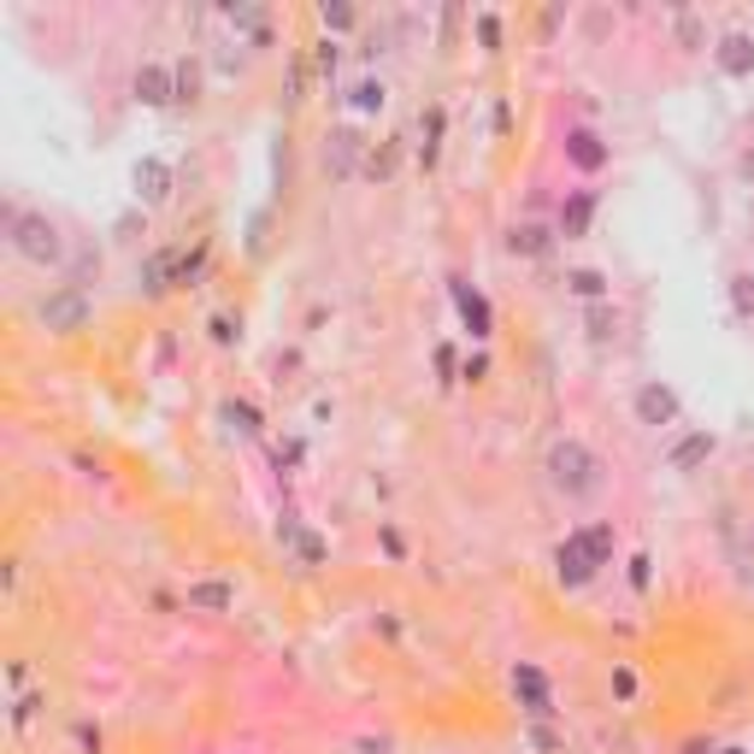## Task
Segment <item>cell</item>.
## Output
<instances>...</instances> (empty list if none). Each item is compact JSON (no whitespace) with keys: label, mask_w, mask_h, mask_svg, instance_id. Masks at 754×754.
Listing matches in <instances>:
<instances>
[{"label":"cell","mask_w":754,"mask_h":754,"mask_svg":"<svg viewBox=\"0 0 754 754\" xmlns=\"http://www.w3.org/2000/svg\"><path fill=\"white\" fill-rule=\"evenodd\" d=\"M678 36H684L690 48H695V41H702V19H690V12H678Z\"/></svg>","instance_id":"d6a6232c"},{"label":"cell","mask_w":754,"mask_h":754,"mask_svg":"<svg viewBox=\"0 0 754 754\" xmlns=\"http://www.w3.org/2000/svg\"><path fill=\"white\" fill-rule=\"evenodd\" d=\"M749 219H754V188H749Z\"/></svg>","instance_id":"74e56055"},{"label":"cell","mask_w":754,"mask_h":754,"mask_svg":"<svg viewBox=\"0 0 754 754\" xmlns=\"http://www.w3.org/2000/svg\"><path fill=\"white\" fill-rule=\"evenodd\" d=\"M224 19L236 36H254V48H266V7H224Z\"/></svg>","instance_id":"7402d4cb"},{"label":"cell","mask_w":754,"mask_h":754,"mask_svg":"<svg viewBox=\"0 0 754 754\" xmlns=\"http://www.w3.org/2000/svg\"><path fill=\"white\" fill-rule=\"evenodd\" d=\"M513 695H519V707H525L531 719H548V714H555L548 678H543V666H531V660H519V666H513Z\"/></svg>","instance_id":"4fadbf2b"},{"label":"cell","mask_w":754,"mask_h":754,"mask_svg":"<svg viewBox=\"0 0 754 754\" xmlns=\"http://www.w3.org/2000/svg\"><path fill=\"white\" fill-rule=\"evenodd\" d=\"M188 607L195 613H230L236 607V584L230 577H200V584H188Z\"/></svg>","instance_id":"e0dca14e"},{"label":"cell","mask_w":754,"mask_h":754,"mask_svg":"<svg viewBox=\"0 0 754 754\" xmlns=\"http://www.w3.org/2000/svg\"><path fill=\"white\" fill-rule=\"evenodd\" d=\"M89 313H95V301H89V289H77V283L48 289V295H41V307H36V318L53 330V337H71V330H83V325H89Z\"/></svg>","instance_id":"5b68a950"},{"label":"cell","mask_w":754,"mask_h":754,"mask_svg":"<svg viewBox=\"0 0 754 754\" xmlns=\"http://www.w3.org/2000/svg\"><path fill=\"white\" fill-rule=\"evenodd\" d=\"M360 154H366V136H360L354 124H337V130L325 136V171H330L337 183H348V178L360 171Z\"/></svg>","instance_id":"ba28073f"},{"label":"cell","mask_w":754,"mask_h":754,"mask_svg":"<svg viewBox=\"0 0 754 754\" xmlns=\"http://www.w3.org/2000/svg\"><path fill=\"white\" fill-rule=\"evenodd\" d=\"M560 154H566V166H572V171H584V178L607 171V159H613V148H607V136H601L596 124H566Z\"/></svg>","instance_id":"8992f818"},{"label":"cell","mask_w":754,"mask_h":754,"mask_svg":"<svg viewBox=\"0 0 754 754\" xmlns=\"http://www.w3.org/2000/svg\"><path fill=\"white\" fill-rule=\"evenodd\" d=\"M354 24H360V12L342 7V0H325V7H318V31H325V36H348Z\"/></svg>","instance_id":"603a6c76"},{"label":"cell","mask_w":754,"mask_h":754,"mask_svg":"<svg viewBox=\"0 0 754 754\" xmlns=\"http://www.w3.org/2000/svg\"><path fill=\"white\" fill-rule=\"evenodd\" d=\"M396 166H401V148H377L372 154V178H389Z\"/></svg>","instance_id":"f546056e"},{"label":"cell","mask_w":754,"mask_h":754,"mask_svg":"<svg viewBox=\"0 0 754 754\" xmlns=\"http://www.w3.org/2000/svg\"><path fill=\"white\" fill-rule=\"evenodd\" d=\"M631 413H636V425H648V430L684 425V401H678V389L666 384V377H643V384L631 389Z\"/></svg>","instance_id":"277c9868"},{"label":"cell","mask_w":754,"mask_h":754,"mask_svg":"<svg viewBox=\"0 0 754 754\" xmlns=\"http://www.w3.org/2000/svg\"><path fill=\"white\" fill-rule=\"evenodd\" d=\"M619 325H625V318H619V307H613V301H596V307L584 313V337L596 342V348L619 342Z\"/></svg>","instance_id":"d6986e66"},{"label":"cell","mask_w":754,"mask_h":754,"mask_svg":"<svg viewBox=\"0 0 754 754\" xmlns=\"http://www.w3.org/2000/svg\"><path fill=\"white\" fill-rule=\"evenodd\" d=\"M714 448H719L714 430H684V437L666 448V472H695L707 454H714Z\"/></svg>","instance_id":"9a60e30c"},{"label":"cell","mask_w":754,"mask_h":754,"mask_svg":"<svg viewBox=\"0 0 754 754\" xmlns=\"http://www.w3.org/2000/svg\"><path fill=\"white\" fill-rule=\"evenodd\" d=\"M555 242H560V230L543 224V219H519L513 230H507V254H513V259H548V254H555Z\"/></svg>","instance_id":"7c38bea8"},{"label":"cell","mask_w":754,"mask_h":754,"mask_svg":"<svg viewBox=\"0 0 754 754\" xmlns=\"http://www.w3.org/2000/svg\"><path fill=\"white\" fill-rule=\"evenodd\" d=\"M725 754H749V749H725Z\"/></svg>","instance_id":"f35d334b"},{"label":"cell","mask_w":754,"mask_h":754,"mask_svg":"<svg viewBox=\"0 0 754 754\" xmlns=\"http://www.w3.org/2000/svg\"><path fill=\"white\" fill-rule=\"evenodd\" d=\"M613 690H619V695H625V702H631V695H636V678H631V672H613Z\"/></svg>","instance_id":"8d00e7d4"},{"label":"cell","mask_w":754,"mask_h":754,"mask_svg":"<svg viewBox=\"0 0 754 754\" xmlns=\"http://www.w3.org/2000/svg\"><path fill=\"white\" fill-rule=\"evenodd\" d=\"M171 71H178V100H183V107H195V100H200V77H207V53H183V60H171Z\"/></svg>","instance_id":"44dd1931"},{"label":"cell","mask_w":754,"mask_h":754,"mask_svg":"<svg viewBox=\"0 0 754 754\" xmlns=\"http://www.w3.org/2000/svg\"><path fill=\"white\" fill-rule=\"evenodd\" d=\"M631 589H648V555L631 560Z\"/></svg>","instance_id":"836d02e7"},{"label":"cell","mask_w":754,"mask_h":754,"mask_svg":"<svg viewBox=\"0 0 754 754\" xmlns=\"http://www.w3.org/2000/svg\"><path fill=\"white\" fill-rule=\"evenodd\" d=\"M566 295H577V301H589V307H596V301H607L613 295V278H607L601 266H566Z\"/></svg>","instance_id":"2e32d148"},{"label":"cell","mask_w":754,"mask_h":754,"mask_svg":"<svg viewBox=\"0 0 754 754\" xmlns=\"http://www.w3.org/2000/svg\"><path fill=\"white\" fill-rule=\"evenodd\" d=\"M725 301H731V313L754 325V266H737L731 278H725Z\"/></svg>","instance_id":"ffe728a7"},{"label":"cell","mask_w":754,"mask_h":754,"mask_svg":"<svg viewBox=\"0 0 754 754\" xmlns=\"http://www.w3.org/2000/svg\"><path fill=\"white\" fill-rule=\"evenodd\" d=\"M543 477L560 501H596L601 484H607V466L584 437H555L543 454Z\"/></svg>","instance_id":"7a4b0ae2"},{"label":"cell","mask_w":754,"mask_h":754,"mask_svg":"<svg viewBox=\"0 0 754 754\" xmlns=\"http://www.w3.org/2000/svg\"><path fill=\"white\" fill-rule=\"evenodd\" d=\"M207 337L219 342V348H230V342L242 337V330H236V318H230V313H212V318H207Z\"/></svg>","instance_id":"4316f807"},{"label":"cell","mask_w":754,"mask_h":754,"mask_svg":"<svg viewBox=\"0 0 754 754\" xmlns=\"http://www.w3.org/2000/svg\"><path fill=\"white\" fill-rule=\"evenodd\" d=\"M596 188H572V195L560 200V219H555V230L566 242H577V236H589V224H596Z\"/></svg>","instance_id":"5bb4252c"},{"label":"cell","mask_w":754,"mask_h":754,"mask_svg":"<svg viewBox=\"0 0 754 754\" xmlns=\"http://www.w3.org/2000/svg\"><path fill=\"white\" fill-rule=\"evenodd\" d=\"M77 743L89 749V754H100V731H89V725H77Z\"/></svg>","instance_id":"d590c367"},{"label":"cell","mask_w":754,"mask_h":754,"mask_svg":"<svg viewBox=\"0 0 754 754\" xmlns=\"http://www.w3.org/2000/svg\"><path fill=\"white\" fill-rule=\"evenodd\" d=\"M219 413H224V425H230V430H242V437H254V430H259V413L248 408V401H224Z\"/></svg>","instance_id":"484cf974"},{"label":"cell","mask_w":754,"mask_h":754,"mask_svg":"<svg viewBox=\"0 0 754 754\" xmlns=\"http://www.w3.org/2000/svg\"><path fill=\"white\" fill-rule=\"evenodd\" d=\"M472 24H477V41H484V48L496 53V48H501V19H496V12H477Z\"/></svg>","instance_id":"83f0119b"},{"label":"cell","mask_w":754,"mask_h":754,"mask_svg":"<svg viewBox=\"0 0 754 754\" xmlns=\"http://www.w3.org/2000/svg\"><path fill=\"white\" fill-rule=\"evenodd\" d=\"M36 707H41V695H24V702H19V707H12V725H24V719H31V714H36Z\"/></svg>","instance_id":"e575fe53"},{"label":"cell","mask_w":754,"mask_h":754,"mask_svg":"<svg viewBox=\"0 0 754 754\" xmlns=\"http://www.w3.org/2000/svg\"><path fill=\"white\" fill-rule=\"evenodd\" d=\"M283 536H289V548L301 555V566H318L325 560V543H318L313 531H301V525H283Z\"/></svg>","instance_id":"cb8c5ba5"},{"label":"cell","mask_w":754,"mask_h":754,"mask_svg":"<svg viewBox=\"0 0 754 754\" xmlns=\"http://www.w3.org/2000/svg\"><path fill=\"white\" fill-rule=\"evenodd\" d=\"M442 107H430L425 112V119H418V136H425V142H418V154H425V159H437V148H442Z\"/></svg>","instance_id":"d4e9b609"},{"label":"cell","mask_w":754,"mask_h":754,"mask_svg":"<svg viewBox=\"0 0 754 754\" xmlns=\"http://www.w3.org/2000/svg\"><path fill=\"white\" fill-rule=\"evenodd\" d=\"M130 95H136L142 107H171V100H178V71H171V60H142L136 77H130Z\"/></svg>","instance_id":"52a82bcc"},{"label":"cell","mask_w":754,"mask_h":754,"mask_svg":"<svg viewBox=\"0 0 754 754\" xmlns=\"http://www.w3.org/2000/svg\"><path fill=\"white\" fill-rule=\"evenodd\" d=\"M448 295H454V313H460V325H466V337L472 342H489V330H496V313H489V301H484V289H472V283H448Z\"/></svg>","instance_id":"9c48e42d"},{"label":"cell","mask_w":754,"mask_h":754,"mask_svg":"<svg viewBox=\"0 0 754 754\" xmlns=\"http://www.w3.org/2000/svg\"><path fill=\"white\" fill-rule=\"evenodd\" d=\"M731 166H737V178H743V183L754 188V142H749V148H743V154L731 159Z\"/></svg>","instance_id":"1f68e13d"},{"label":"cell","mask_w":754,"mask_h":754,"mask_svg":"<svg viewBox=\"0 0 754 754\" xmlns=\"http://www.w3.org/2000/svg\"><path fill=\"white\" fill-rule=\"evenodd\" d=\"M0 236H7V248L36 271H60L71 259V242L60 236V219L41 212V207H24V200H7V207H0Z\"/></svg>","instance_id":"6da1fadb"},{"label":"cell","mask_w":754,"mask_h":754,"mask_svg":"<svg viewBox=\"0 0 754 754\" xmlns=\"http://www.w3.org/2000/svg\"><path fill=\"white\" fill-rule=\"evenodd\" d=\"M130 183H136V200H142V207H166V200H171V183H178V171H171L159 154H148V159H136Z\"/></svg>","instance_id":"30bf717a"},{"label":"cell","mask_w":754,"mask_h":754,"mask_svg":"<svg viewBox=\"0 0 754 754\" xmlns=\"http://www.w3.org/2000/svg\"><path fill=\"white\" fill-rule=\"evenodd\" d=\"M337 65H342V41H337V36H325V41H318V71L330 77Z\"/></svg>","instance_id":"f1b7e54d"},{"label":"cell","mask_w":754,"mask_h":754,"mask_svg":"<svg viewBox=\"0 0 754 754\" xmlns=\"http://www.w3.org/2000/svg\"><path fill=\"white\" fill-rule=\"evenodd\" d=\"M714 65H719V77H731V83L754 77V36L749 31H725L714 41Z\"/></svg>","instance_id":"8fae6325"},{"label":"cell","mask_w":754,"mask_h":754,"mask_svg":"<svg viewBox=\"0 0 754 754\" xmlns=\"http://www.w3.org/2000/svg\"><path fill=\"white\" fill-rule=\"evenodd\" d=\"M212 71L219 77H242V53H212Z\"/></svg>","instance_id":"4dcf8cb0"},{"label":"cell","mask_w":754,"mask_h":754,"mask_svg":"<svg viewBox=\"0 0 754 754\" xmlns=\"http://www.w3.org/2000/svg\"><path fill=\"white\" fill-rule=\"evenodd\" d=\"M342 100H348V112H360V119H377V112L389 107V83L384 77H360Z\"/></svg>","instance_id":"ac0fdd59"},{"label":"cell","mask_w":754,"mask_h":754,"mask_svg":"<svg viewBox=\"0 0 754 754\" xmlns=\"http://www.w3.org/2000/svg\"><path fill=\"white\" fill-rule=\"evenodd\" d=\"M613 555H619L613 525H577L555 543V577L566 589H589L607 566H613Z\"/></svg>","instance_id":"3957f363"}]
</instances>
